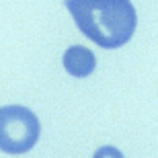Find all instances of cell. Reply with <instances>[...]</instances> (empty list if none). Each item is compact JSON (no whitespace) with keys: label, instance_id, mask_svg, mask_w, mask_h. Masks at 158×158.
<instances>
[{"label":"cell","instance_id":"cell-1","mask_svg":"<svg viewBox=\"0 0 158 158\" xmlns=\"http://www.w3.org/2000/svg\"><path fill=\"white\" fill-rule=\"evenodd\" d=\"M74 23L105 49L125 45L135 31V8L129 0H66Z\"/></svg>","mask_w":158,"mask_h":158},{"label":"cell","instance_id":"cell-2","mask_svg":"<svg viewBox=\"0 0 158 158\" xmlns=\"http://www.w3.org/2000/svg\"><path fill=\"white\" fill-rule=\"evenodd\" d=\"M39 119L21 105L0 107V150L6 154H25L39 140Z\"/></svg>","mask_w":158,"mask_h":158},{"label":"cell","instance_id":"cell-3","mask_svg":"<svg viewBox=\"0 0 158 158\" xmlns=\"http://www.w3.org/2000/svg\"><path fill=\"white\" fill-rule=\"evenodd\" d=\"M64 68L70 76L76 78H86L94 72V66H97V58L94 53L84 45H72L66 49L64 53Z\"/></svg>","mask_w":158,"mask_h":158},{"label":"cell","instance_id":"cell-4","mask_svg":"<svg viewBox=\"0 0 158 158\" xmlns=\"http://www.w3.org/2000/svg\"><path fill=\"white\" fill-rule=\"evenodd\" d=\"M94 158H123V154L121 150H117L113 146H103L94 152Z\"/></svg>","mask_w":158,"mask_h":158}]
</instances>
